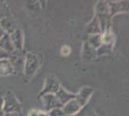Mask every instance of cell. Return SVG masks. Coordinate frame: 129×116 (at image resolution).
I'll use <instances>...</instances> for the list:
<instances>
[{"label":"cell","mask_w":129,"mask_h":116,"mask_svg":"<svg viewBox=\"0 0 129 116\" xmlns=\"http://www.w3.org/2000/svg\"><path fill=\"white\" fill-rule=\"evenodd\" d=\"M61 54L63 56H68L70 54V52H71V49H70V47L69 44H64L63 45L62 48H61Z\"/></svg>","instance_id":"9a60e30c"},{"label":"cell","mask_w":129,"mask_h":116,"mask_svg":"<svg viewBox=\"0 0 129 116\" xmlns=\"http://www.w3.org/2000/svg\"><path fill=\"white\" fill-rule=\"evenodd\" d=\"M10 35V39L14 49L16 51H21L23 50V33L20 28H16L14 32H12Z\"/></svg>","instance_id":"5b68a950"},{"label":"cell","mask_w":129,"mask_h":116,"mask_svg":"<svg viewBox=\"0 0 129 116\" xmlns=\"http://www.w3.org/2000/svg\"><path fill=\"white\" fill-rule=\"evenodd\" d=\"M3 112V97L0 96V116H4Z\"/></svg>","instance_id":"2e32d148"},{"label":"cell","mask_w":129,"mask_h":116,"mask_svg":"<svg viewBox=\"0 0 129 116\" xmlns=\"http://www.w3.org/2000/svg\"><path fill=\"white\" fill-rule=\"evenodd\" d=\"M72 116H98L94 112V110L91 108V106L89 104H87L84 107H82L81 108L80 111H78L76 114Z\"/></svg>","instance_id":"7c38bea8"},{"label":"cell","mask_w":129,"mask_h":116,"mask_svg":"<svg viewBox=\"0 0 129 116\" xmlns=\"http://www.w3.org/2000/svg\"><path fill=\"white\" fill-rule=\"evenodd\" d=\"M0 26L4 30V32L7 34H11L16 30L17 26H16V22L14 20V18L11 17H6L3 19L0 20Z\"/></svg>","instance_id":"9c48e42d"},{"label":"cell","mask_w":129,"mask_h":116,"mask_svg":"<svg viewBox=\"0 0 129 116\" xmlns=\"http://www.w3.org/2000/svg\"><path fill=\"white\" fill-rule=\"evenodd\" d=\"M14 65L10 59H0V77H8L14 73Z\"/></svg>","instance_id":"ba28073f"},{"label":"cell","mask_w":129,"mask_h":116,"mask_svg":"<svg viewBox=\"0 0 129 116\" xmlns=\"http://www.w3.org/2000/svg\"><path fill=\"white\" fill-rule=\"evenodd\" d=\"M28 116H50V112L42 109H32L29 111Z\"/></svg>","instance_id":"5bb4252c"},{"label":"cell","mask_w":129,"mask_h":116,"mask_svg":"<svg viewBox=\"0 0 129 116\" xmlns=\"http://www.w3.org/2000/svg\"><path fill=\"white\" fill-rule=\"evenodd\" d=\"M42 61L43 60L40 55L32 52H27L24 59V64H23L24 75L27 79H31L35 76V74L37 73L42 64Z\"/></svg>","instance_id":"6da1fadb"},{"label":"cell","mask_w":129,"mask_h":116,"mask_svg":"<svg viewBox=\"0 0 129 116\" xmlns=\"http://www.w3.org/2000/svg\"><path fill=\"white\" fill-rule=\"evenodd\" d=\"M4 34H5V32H4V30H3V29L1 28V26H0V39H1L2 37H3V35H4Z\"/></svg>","instance_id":"ac0fdd59"},{"label":"cell","mask_w":129,"mask_h":116,"mask_svg":"<svg viewBox=\"0 0 129 116\" xmlns=\"http://www.w3.org/2000/svg\"><path fill=\"white\" fill-rule=\"evenodd\" d=\"M0 49H2L3 50H5L6 52L13 54L16 50L14 49V45L12 44L11 39H10V35L5 33L3 35V37L0 39Z\"/></svg>","instance_id":"30bf717a"},{"label":"cell","mask_w":129,"mask_h":116,"mask_svg":"<svg viewBox=\"0 0 129 116\" xmlns=\"http://www.w3.org/2000/svg\"><path fill=\"white\" fill-rule=\"evenodd\" d=\"M6 17H11L9 7L4 1H0V20Z\"/></svg>","instance_id":"4fadbf2b"},{"label":"cell","mask_w":129,"mask_h":116,"mask_svg":"<svg viewBox=\"0 0 129 116\" xmlns=\"http://www.w3.org/2000/svg\"><path fill=\"white\" fill-rule=\"evenodd\" d=\"M55 97L57 98V100L59 101V103L64 106L68 102H70V100L75 98V94L70 93L69 91H67L66 89L63 88V86H61L59 89V91L55 94Z\"/></svg>","instance_id":"52a82bcc"},{"label":"cell","mask_w":129,"mask_h":116,"mask_svg":"<svg viewBox=\"0 0 129 116\" xmlns=\"http://www.w3.org/2000/svg\"><path fill=\"white\" fill-rule=\"evenodd\" d=\"M86 31L87 33L91 34V35H98L101 32L100 24H99V21H98V19H97V17L95 16L92 18V20L87 25Z\"/></svg>","instance_id":"8fae6325"},{"label":"cell","mask_w":129,"mask_h":116,"mask_svg":"<svg viewBox=\"0 0 129 116\" xmlns=\"http://www.w3.org/2000/svg\"><path fill=\"white\" fill-rule=\"evenodd\" d=\"M108 8L110 12V17H114L116 14L121 12H128V2L121 1V2H109L107 1Z\"/></svg>","instance_id":"8992f818"},{"label":"cell","mask_w":129,"mask_h":116,"mask_svg":"<svg viewBox=\"0 0 129 116\" xmlns=\"http://www.w3.org/2000/svg\"><path fill=\"white\" fill-rule=\"evenodd\" d=\"M3 112L21 113V104L11 91H8L3 97Z\"/></svg>","instance_id":"7a4b0ae2"},{"label":"cell","mask_w":129,"mask_h":116,"mask_svg":"<svg viewBox=\"0 0 129 116\" xmlns=\"http://www.w3.org/2000/svg\"><path fill=\"white\" fill-rule=\"evenodd\" d=\"M4 116H21V113H5Z\"/></svg>","instance_id":"e0dca14e"},{"label":"cell","mask_w":129,"mask_h":116,"mask_svg":"<svg viewBox=\"0 0 129 116\" xmlns=\"http://www.w3.org/2000/svg\"><path fill=\"white\" fill-rule=\"evenodd\" d=\"M61 116H67V115H61Z\"/></svg>","instance_id":"d6986e66"},{"label":"cell","mask_w":129,"mask_h":116,"mask_svg":"<svg viewBox=\"0 0 129 116\" xmlns=\"http://www.w3.org/2000/svg\"><path fill=\"white\" fill-rule=\"evenodd\" d=\"M61 83H60L59 79L57 77L53 76V75H49L45 78V82H44V86L43 89L40 92L39 94V98H41L42 96L45 94H56L59 91L60 87H61Z\"/></svg>","instance_id":"3957f363"},{"label":"cell","mask_w":129,"mask_h":116,"mask_svg":"<svg viewBox=\"0 0 129 116\" xmlns=\"http://www.w3.org/2000/svg\"><path fill=\"white\" fill-rule=\"evenodd\" d=\"M40 99H42V103H43L45 111L53 110V109L63 107V105L60 104L59 101L57 100L54 94H45L42 96Z\"/></svg>","instance_id":"277c9868"}]
</instances>
